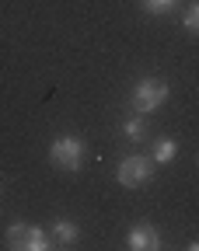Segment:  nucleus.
Wrapping results in <instances>:
<instances>
[{
    "label": "nucleus",
    "mask_w": 199,
    "mask_h": 251,
    "mask_svg": "<svg viewBox=\"0 0 199 251\" xmlns=\"http://www.w3.org/2000/svg\"><path fill=\"white\" fill-rule=\"evenodd\" d=\"M168 98H171V84L164 77H143V80L133 84V91H129V105H133V112H140V115L157 112Z\"/></svg>",
    "instance_id": "1"
},
{
    "label": "nucleus",
    "mask_w": 199,
    "mask_h": 251,
    "mask_svg": "<svg viewBox=\"0 0 199 251\" xmlns=\"http://www.w3.org/2000/svg\"><path fill=\"white\" fill-rule=\"evenodd\" d=\"M84 157H87V143L77 133H63L49 143V164L56 171H81Z\"/></svg>",
    "instance_id": "2"
},
{
    "label": "nucleus",
    "mask_w": 199,
    "mask_h": 251,
    "mask_svg": "<svg viewBox=\"0 0 199 251\" xmlns=\"http://www.w3.org/2000/svg\"><path fill=\"white\" fill-rule=\"evenodd\" d=\"M4 241H7V248H14V251H49V248H53L49 230H46V227H35V224H25V220H18V224L7 227Z\"/></svg>",
    "instance_id": "3"
},
{
    "label": "nucleus",
    "mask_w": 199,
    "mask_h": 251,
    "mask_svg": "<svg viewBox=\"0 0 199 251\" xmlns=\"http://www.w3.org/2000/svg\"><path fill=\"white\" fill-rule=\"evenodd\" d=\"M154 171H157V164L150 161V153H129L115 168V181L126 185V188H140L154 178Z\"/></svg>",
    "instance_id": "4"
},
{
    "label": "nucleus",
    "mask_w": 199,
    "mask_h": 251,
    "mask_svg": "<svg viewBox=\"0 0 199 251\" xmlns=\"http://www.w3.org/2000/svg\"><path fill=\"white\" fill-rule=\"evenodd\" d=\"M126 248H129V251H157V248H161V230H157L154 224H147V220H140V224L129 227Z\"/></svg>",
    "instance_id": "5"
},
{
    "label": "nucleus",
    "mask_w": 199,
    "mask_h": 251,
    "mask_svg": "<svg viewBox=\"0 0 199 251\" xmlns=\"http://www.w3.org/2000/svg\"><path fill=\"white\" fill-rule=\"evenodd\" d=\"M46 230H49L53 248H74V244L81 241V227L74 224V220H66V216H56Z\"/></svg>",
    "instance_id": "6"
},
{
    "label": "nucleus",
    "mask_w": 199,
    "mask_h": 251,
    "mask_svg": "<svg viewBox=\"0 0 199 251\" xmlns=\"http://www.w3.org/2000/svg\"><path fill=\"white\" fill-rule=\"evenodd\" d=\"M122 136L129 140V143H143L147 136H150V126H147V115H140V112H133L126 122H122Z\"/></svg>",
    "instance_id": "7"
},
{
    "label": "nucleus",
    "mask_w": 199,
    "mask_h": 251,
    "mask_svg": "<svg viewBox=\"0 0 199 251\" xmlns=\"http://www.w3.org/2000/svg\"><path fill=\"white\" fill-rule=\"evenodd\" d=\"M175 157H178V143H175L171 136L154 140V150H150V161H154V164H171Z\"/></svg>",
    "instance_id": "8"
},
{
    "label": "nucleus",
    "mask_w": 199,
    "mask_h": 251,
    "mask_svg": "<svg viewBox=\"0 0 199 251\" xmlns=\"http://www.w3.org/2000/svg\"><path fill=\"white\" fill-rule=\"evenodd\" d=\"M178 4V0H140V7L147 11V14H154V18H161V14H168L171 7Z\"/></svg>",
    "instance_id": "9"
},
{
    "label": "nucleus",
    "mask_w": 199,
    "mask_h": 251,
    "mask_svg": "<svg viewBox=\"0 0 199 251\" xmlns=\"http://www.w3.org/2000/svg\"><path fill=\"white\" fill-rule=\"evenodd\" d=\"M182 28L192 31V35H199V0L185 7V14H182Z\"/></svg>",
    "instance_id": "10"
},
{
    "label": "nucleus",
    "mask_w": 199,
    "mask_h": 251,
    "mask_svg": "<svg viewBox=\"0 0 199 251\" xmlns=\"http://www.w3.org/2000/svg\"><path fill=\"white\" fill-rule=\"evenodd\" d=\"M189 251H199V241H189Z\"/></svg>",
    "instance_id": "11"
}]
</instances>
